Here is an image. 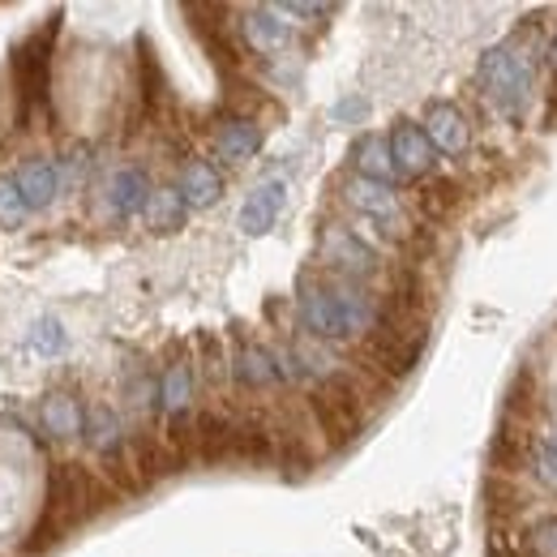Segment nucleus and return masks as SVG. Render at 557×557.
Listing matches in <instances>:
<instances>
[{"instance_id":"obj_19","label":"nucleus","mask_w":557,"mask_h":557,"mask_svg":"<svg viewBox=\"0 0 557 557\" xmlns=\"http://www.w3.org/2000/svg\"><path fill=\"white\" fill-rule=\"evenodd\" d=\"M44 429L52 433V437H77L82 429H86V412H82V404L65 395V391H57V395H48L44 399Z\"/></svg>"},{"instance_id":"obj_23","label":"nucleus","mask_w":557,"mask_h":557,"mask_svg":"<svg viewBox=\"0 0 557 557\" xmlns=\"http://www.w3.org/2000/svg\"><path fill=\"white\" fill-rule=\"evenodd\" d=\"M26 198L17 194V185H13V176H0V227H22L26 223Z\"/></svg>"},{"instance_id":"obj_26","label":"nucleus","mask_w":557,"mask_h":557,"mask_svg":"<svg viewBox=\"0 0 557 557\" xmlns=\"http://www.w3.org/2000/svg\"><path fill=\"white\" fill-rule=\"evenodd\" d=\"M335 116H339V121H351V116H364V99H344V103L335 108Z\"/></svg>"},{"instance_id":"obj_20","label":"nucleus","mask_w":557,"mask_h":557,"mask_svg":"<svg viewBox=\"0 0 557 557\" xmlns=\"http://www.w3.org/2000/svg\"><path fill=\"white\" fill-rule=\"evenodd\" d=\"M189 404H194V369L185 360H176V364H168V373L159 382V408L168 417H185Z\"/></svg>"},{"instance_id":"obj_13","label":"nucleus","mask_w":557,"mask_h":557,"mask_svg":"<svg viewBox=\"0 0 557 557\" xmlns=\"http://www.w3.org/2000/svg\"><path fill=\"white\" fill-rule=\"evenodd\" d=\"M232 377H236L245 391H271V386L283 382V377H278L275 351L262 348V344H245V348L236 351V360H232Z\"/></svg>"},{"instance_id":"obj_25","label":"nucleus","mask_w":557,"mask_h":557,"mask_svg":"<svg viewBox=\"0 0 557 557\" xmlns=\"http://www.w3.org/2000/svg\"><path fill=\"white\" fill-rule=\"evenodd\" d=\"M532 472H536V481H541V485L557 488V442L532 450Z\"/></svg>"},{"instance_id":"obj_21","label":"nucleus","mask_w":557,"mask_h":557,"mask_svg":"<svg viewBox=\"0 0 557 557\" xmlns=\"http://www.w3.org/2000/svg\"><path fill=\"white\" fill-rule=\"evenodd\" d=\"M459 202H463V194H459L455 181H429V185L420 189V210H424L429 219H446Z\"/></svg>"},{"instance_id":"obj_5","label":"nucleus","mask_w":557,"mask_h":557,"mask_svg":"<svg viewBox=\"0 0 557 557\" xmlns=\"http://www.w3.org/2000/svg\"><path fill=\"white\" fill-rule=\"evenodd\" d=\"M318 253H322V262H326L331 275L348 278V283H360V287L382 271L377 249H373L364 236H356L351 227H339V223L322 227V236H318Z\"/></svg>"},{"instance_id":"obj_14","label":"nucleus","mask_w":557,"mask_h":557,"mask_svg":"<svg viewBox=\"0 0 557 557\" xmlns=\"http://www.w3.org/2000/svg\"><path fill=\"white\" fill-rule=\"evenodd\" d=\"M176 194L185 198V207L202 210V207H214L219 198H223V176L214 172V163L207 159H189L185 168H181V181H176Z\"/></svg>"},{"instance_id":"obj_9","label":"nucleus","mask_w":557,"mask_h":557,"mask_svg":"<svg viewBox=\"0 0 557 557\" xmlns=\"http://www.w3.org/2000/svg\"><path fill=\"white\" fill-rule=\"evenodd\" d=\"M13 185H17V194L26 198L30 210H48L57 202V194H61V168H57V159L35 154V159H26V163L17 168Z\"/></svg>"},{"instance_id":"obj_16","label":"nucleus","mask_w":557,"mask_h":557,"mask_svg":"<svg viewBox=\"0 0 557 557\" xmlns=\"http://www.w3.org/2000/svg\"><path fill=\"white\" fill-rule=\"evenodd\" d=\"M185 214H189V207H185V198H181L176 189H150V198H146V207H141L146 227L159 232V236L185 227Z\"/></svg>"},{"instance_id":"obj_7","label":"nucleus","mask_w":557,"mask_h":557,"mask_svg":"<svg viewBox=\"0 0 557 557\" xmlns=\"http://www.w3.org/2000/svg\"><path fill=\"white\" fill-rule=\"evenodd\" d=\"M391 159H395V172L404 176V181H417L424 176L433 163H437V150H433V141L424 138V129H420L417 121H399L395 129H391Z\"/></svg>"},{"instance_id":"obj_12","label":"nucleus","mask_w":557,"mask_h":557,"mask_svg":"<svg viewBox=\"0 0 557 557\" xmlns=\"http://www.w3.org/2000/svg\"><path fill=\"white\" fill-rule=\"evenodd\" d=\"M258 146H262L258 121H249V116H227V121H219V129H214V154H219L223 163H245V159L258 154Z\"/></svg>"},{"instance_id":"obj_22","label":"nucleus","mask_w":557,"mask_h":557,"mask_svg":"<svg viewBox=\"0 0 557 557\" xmlns=\"http://www.w3.org/2000/svg\"><path fill=\"white\" fill-rule=\"evenodd\" d=\"M523 554L528 557H557V515L536 519V523L523 532Z\"/></svg>"},{"instance_id":"obj_1","label":"nucleus","mask_w":557,"mask_h":557,"mask_svg":"<svg viewBox=\"0 0 557 557\" xmlns=\"http://www.w3.org/2000/svg\"><path fill=\"white\" fill-rule=\"evenodd\" d=\"M296 313L300 326L322 339V344H344V339H369L382 322V300L348 278H300V296H296Z\"/></svg>"},{"instance_id":"obj_11","label":"nucleus","mask_w":557,"mask_h":557,"mask_svg":"<svg viewBox=\"0 0 557 557\" xmlns=\"http://www.w3.org/2000/svg\"><path fill=\"white\" fill-rule=\"evenodd\" d=\"M283 202H287V185L283 181H267L249 194V202L240 207V232L245 236H267L275 227V219L283 214Z\"/></svg>"},{"instance_id":"obj_6","label":"nucleus","mask_w":557,"mask_h":557,"mask_svg":"<svg viewBox=\"0 0 557 557\" xmlns=\"http://www.w3.org/2000/svg\"><path fill=\"white\" fill-rule=\"evenodd\" d=\"M344 202L351 210H360L373 227H382V236L391 240H408L412 227H408V214H404V202L391 185H377V181H364V176H351L344 185Z\"/></svg>"},{"instance_id":"obj_15","label":"nucleus","mask_w":557,"mask_h":557,"mask_svg":"<svg viewBox=\"0 0 557 557\" xmlns=\"http://www.w3.org/2000/svg\"><path fill=\"white\" fill-rule=\"evenodd\" d=\"M146 198H150V176H146L141 168H121V172H112V181H108V210H112L116 219L141 214Z\"/></svg>"},{"instance_id":"obj_3","label":"nucleus","mask_w":557,"mask_h":557,"mask_svg":"<svg viewBox=\"0 0 557 557\" xmlns=\"http://www.w3.org/2000/svg\"><path fill=\"white\" fill-rule=\"evenodd\" d=\"M476 86L497 112L519 121L523 108L532 103V65L515 48H488L476 65Z\"/></svg>"},{"instance_id":"obj_4","label":"nucleus","mask_w":557,"mask_h":557,"mask_svg":"<svg viewBox=\"0 0 557 557\" xmlns=\"http://www.w3.org/2000/svg\"><path fill=\"white\" fill-rule=\"evenodd\" d=\"M57 26H61V13L39 26L35 35H26L13 57H9V73H13V86H17V116L26 121L35 103H48V82H52V39H57Z\"/></svg>"},{"instance_id":"obj_27","label":"nucleus","mask_w":557,"mask_h":557,"mask_svg":"<svg viewBox=\"0 0 557 557\" xmlns=\"http://www.w3.org/2000/svg\"><path fill=\"white\" fill-rule=\"evenodd\" d=\"M549 57H554V70H557V39H554V48H549Z\"/></svg>"},{"instance_id":"obj_10","label":"nucleus","mask_w":557,"mask_h":557,"mask_svg":"<svg viewBox=\"0 0 557 557\" xmlns=\"http://www.w3.org/2000/svg\"><path fill=\"white\" fill-rule=\"evenodd\" d=\"M240 39H245L258 57H275V52L287 48L292 26L278 17L275 4H262V9H249V13L240 17Z\"/></svg>"},{"instance_id":"obj_24","label":"nucleus","mask_w":557,"mask_h":557,"mask_svg":"<svg viewBox=\"0 0 557 557\" xmlns=\"http://www.w3.org/2000/svg\"><path fill=\"white\" fill-rule=\"evenodd\" d=\"M30 344H35L39 356H61V351H65V326H61L57 318H44V322L35 326V339H30Z\"/></svg>"},{"instance_id":"obj_2","label":"nucleus","mask_w":557,"mask_h":557,"mask_svg":"<svg viewBox=\"0 0 557 557\" xmlns=\"http://www.w3.org/2000/svg\"><path fill=\"white\" fill-rule=\"evenodd\" d=\"M121 493L108 485L103 476L86 472L82 463H52L48 468V485H44V510L30 528L26 554H44L52 545H61L77 523L95 519L99 510H108Z\"/></svg>"},{"instance_id":"obj_17","label":"nucleus","mask_w":557,"mask_h":557,"mask_svg":"<svg viewBox=\"0 0 557 557\" xmlns=\"http://www.w3.org/2000/svg\"><path fill=\"white\" fill-rule=\"evenodd\" d=\"M351 159H356V176H364V181H377V185L399 181L386 138H360L356 141V150H351Z\"/></svg>"},{"instance_id":"obj_18","label":"nucleus","mask_w":557,"mask_h":557,"mask_svg":"<svg viewBox=\"0 0 557 557\" xmlns=\"http://www.w3.org/2000/svg\"><path fill=\"white\" fill-rule=\"evenodd\" d=\"M82 433H86V442H90V450H95L99 459L125 450V429H121V417H116L112 408H90Z\"/></svg>"},{"instance_id":"obj_8","label":"nucleus","mask_w":557,"mask_h":557,"mask_svg":"<svg viewBox=\"0 0 557 557\" xmlns=\"http://www.w3.org/2000/svg\"><path fill=\"white\" fill-rule=\"evenodd\" d=\"M420 129L433 141V150H442V154H463L468 141H472V125L455 103H429Z\"/></svg>"}]
</instances>
